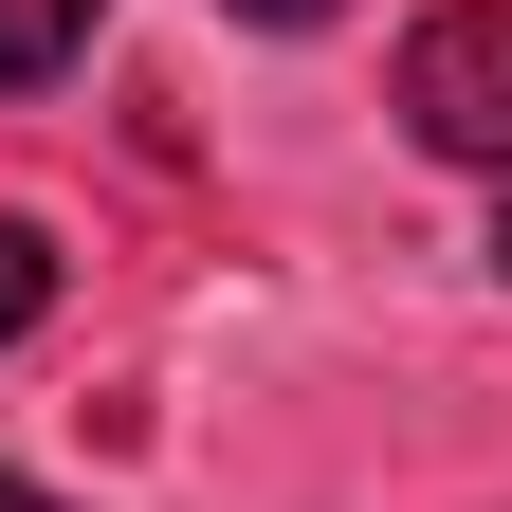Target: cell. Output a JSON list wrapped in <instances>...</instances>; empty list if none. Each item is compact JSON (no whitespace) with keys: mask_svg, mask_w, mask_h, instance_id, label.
Segmentation results:
<instances>
[{"mask_svg":"<svg viewBox=\"0 0 512 512\" xmlns=\"http://www.w3.org/2000/svg\"><path fill=\"white\" fill-rule=\"evenodd\" d=\"M403 128L439 165H512V0H439L403 37Z\"/></svg>","mask_w":512,"mask_h":512,"instance_id":"1","label":"cell"},{"mask_svg":"<svg viewBox=\"0 0 512 512\" xmlns=\"http://www.w3.org/2000/svg\"><path fill=\"white\" fill-rule=\"evenodd\" d=\"M494 275H512V220H494Z\"/></svg>","mask_w":512,"mask_h":512,"instance_id":"6","label":"cell"},{"mask_svg":"<svg viewBox=\"0 0 512 512\" xmlns=\"http://www.w3.org/2000/svg\"><path fill=\"white\" fill-rule=\"evenodd\" d=\"M110 0H0V92H37V74H74Z\"/></svg>","mask_w":512,"mask_h":512,"instance_id":"2","label":"cell"},{"mask_svg":"<svg viewBox=\"0 0 512 512\" xmlns=\"http://www.w3.org/2000/svg\"><path fill=\"white\" fill-rule=\"evenodd\" d=\"M220 19H256V37H311V19H348V0H220Z\"/></svg>","mask_w":512,"mask_h":512,"instance_id":"4","label":"cell"},{"mask_svg":"<svg viewBox=\"0 0 512 512\" xmlns=\"http://www.w3.org/2000/svg\"><path fill=\"white\" fill-rule=\"evenodd\" d=\"M37 311H55V238H37V220H0V348H19Z\"/></svg>","mask_w":512,"mask_h":512,"instance_id":"3","label":"cell"},{"mask_svg":"<svg viewBox=\"0 0 512 512\" xmlns=\"http://www.w3.org/2000/svg\"><path fill=\"white\" fill-rule=\"evenodd\" d=\"M0 512H55V494H37V476H0Z\"/></svg>","mask_w":512,"mask_h":512,"instance_id":"5","label":"cell"}]
</instances>
